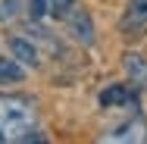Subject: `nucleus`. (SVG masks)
Returning <instances> with one entry per match:
<instances>
[{
    "mask_svg": "<svg viewBox=\"0 0 147 144\" xmlns=\"http://www.w3.org/2000/svg\"><path fill=\"white\" fill-rule=\"evenodd\" d=\"M34 110L22 97H0V141H34Z\"/></svg>",
    "mask_w": 147,
    "mask_h": 144,
    "instance_id": "nucleus-1",
    "label": "nucleus"
},
{
    "mask_svg": "<svg viewBox=\"0 0 147 144\" xmlns=\"http://www.w3.org/2000/svg\"><path fill=\"white\" fill-rule=\"evenodd\" d=\"M119 31L122 34H141V31H147V0H131L125 6V16L119 19Z\"/></svg>",
    "mask_w": 147,
    "mask_h": 144,
    "instance_id": "nucleus-2",
    "label": "nucleus"
},
{
    "mask_svg": "<svg viewBox=\"0 0 147 144\" xmlns=\"http://www.w3.org/2000/svg\"><path fill=\"white\" fill-rule=\"evenodd\" d=\"M66 19H69V31H72V38H75L78 44H91V41H94V25H91V16L85 9H75V6H72V13H69Z\"/></svg>",
    "mask_w": 147,
    "mask_h": 144,
    "instance_id": "nucleus-3",
    "label": "nucleus"
},
{
    "mask_svg": "<svg viewBox=\"0 0 147 144\" xmlns=\"http://www.w3.org/2000/svg\"><path fill=\"white\" fill-rule=\"evenodd\" d=\"M122 69H125L128 82L147 88V57H141V53H125L122 57Z\"/></svg>",
    "mask_w": 147,
    "mask_h": 144,
    "instance_id": "nucleus-4",
    "label": "nucleus"
},
{
    "mask_svg": "<svg viewBox=\"0 0 147 144\" xmlns=\"http://www.w3.org/2000/svg\"><path fill=\"white\" fill-rule=\"evenodd\" d=\"M9 50H13V57L19 59V63H25V66H38V63H41V59H38V50H34V44H31L28 38L13 34V38H9Z\"/></svg>",
    "mask_w": 147,
    "mask_h": 144,
    "instance_id": "nucleus-5",
    "label": "nucleus"
},
{
    "mask_svg": "<svg viewBox=\"0 0 147 144\" xmlns=\"http://www.w3.org/2000/svg\"><path fill=\"white\" fill-rule=\"evenodd\" d=\"M122 103H135V91L122 85H110L107 91H100V107H122Z\"/></svg>",
    "mask_w": 147,
    "mask_h": 144,
    "instance_id": "nucleus-6",
    "label": "nucleus"
},
{
    "mask_svg": "<svg viewBox=\"0 0 147 144\" xmlns=\"http://www.w3.org/2000/svg\"><path fill=\"white\" fill-rule=\"evenodd\" d=\"M22 78V66L16 63V59H0V82L3 85H9V82H19Z\"/></svg>",
    "mask_w": 147,
    "mask_h": 144,
    "instance_id": "nucleus-7",
    "label": "nucleus"
},
{
    "mask_svg": "<svg viewBox=\"0 0 147 144\" xmlns=\"http://www.w3.org/2000/svg\"><path fill=\"white\" fill-rule=\"evenodd\" d=\"M72 6H75V0H50V16L66 19V16L72 13Z\"/></svg>",
    "mask_w": 147,
    "mask_h": 144,
    "instance_id": "nucleus-8",
    "label": "nucleus"
},
{
    "mask_svg": "<svg viewBox=\"0 0 147 144\" xmlns=\"http://www.w3.org/2000/svg\"><path fill=\"white\" fill-rule=\"evenodd\" d=\"M31 16H34V19H41V16H47V13H50V0H31Z\"/></svg>",
    "mask_w": 147,
    "mask_h": 144,
    "instance_id": "nucleus-9",
    "label": "nucleus"
},
{
    "mask_svg": "<svg viewBox=\"0 0 147 144\" xmlns=\"http://www.w3.org/2000/svg\"><path fill=\"white\" fill-rule=\"evenodd\" d=\"M138 128H141V122H131V125L119 128V132H116V138H125V141H128V138H141V135H138Z\"/></svg>",
    "mask_w": 147,
    "mask_h": 144,
    "instance_id": "nucleus-10",
    "label": "nucleus"
}]
</instances>
